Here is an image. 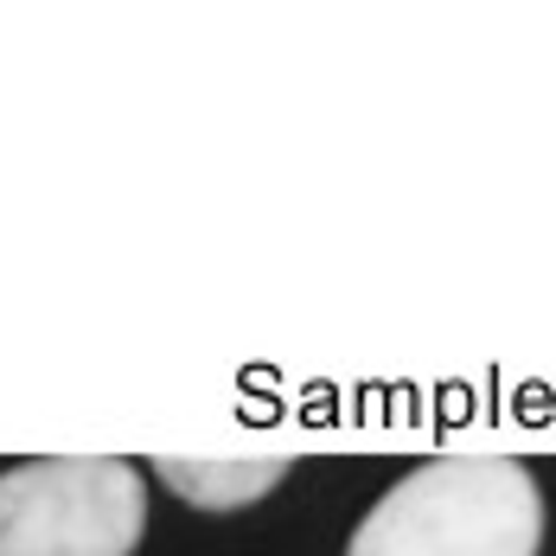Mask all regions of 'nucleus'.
Instances as JSON below:
<instances>
[{"mask_svg": "<svg viewBox=\"0 0 556 556\" xmlns=\"http://www.w3.org/2000/svg\"><path fill=\"white\" fill-rule=\"evenodd\" d=\"M544 486L511 454H435L352 531L345 556H538Z\"/></svg>", "mask_w": 556, "mask_h": 556, "instance_id": "f257e3e1", "label": "nucleus"}, {"mask_svg": "<svg viewBox=\"0 0 556 556\" xmlns=\"http://www.w3.org/2000/svg\"><path fill=\"white\" fill-rule=\"evenodd\" d=\"M148 486L115 454H46L0 473V556H135Z\"/></svg>", "mask_w": 556, "mask_h": 556, "instance_id": "f03ea898", "label": "nucleus"}, {"mask_svg": "<svg viewBox=\"0 0 556 556\" xmlns=\"http://www.w3.org/2000/svg\"><path fill=\"white\" fill-rule=\"evenodd\" d=\"M154 473L167 480L179 500L205 505V511H224V505L263 500L281 473H288V460L281 454H269V460H179V454H161Z\"/></svg>", "mask_w": 556, "mask_h": 556, "instance_id": "7ed1b4c3", "label": "nucleus"}]
</instances>
